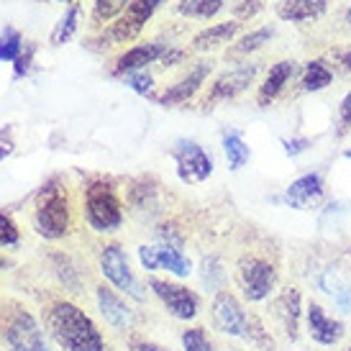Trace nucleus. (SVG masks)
<instances>
[{
  "mask_svg": "<svg viewBox=\"0 0 351 351\" xmlns=\"http://www.w3.org/2000/svg\"><path fill=\"white\" fill-rule=\"evenodd\" d=\"M264 10V0H239L234 5V16H236V21L241 23V21H246V19H254L256 13H262Z\"/></svg>",
  "mask_w": 351,
  "mask_h": 351,
  "instance_id": "34",
  "label": "nucleus"
},
{
  "mask_svg": "<svg viewBox=\"0 0 351 351\" xmlns=\"http://www.w3.org/2000/svg\"><path fill=\"white\" fill-rule=\"evenodd\" d=\"M95 300H98V308H100V313H103V318H106L113 328H121V331L131 328L134 311L128 308L126 300H123L121 295H116V290L100 285V287H95Z\"/></svg>",
  "mask_w": 351,
  "mask_h": 351,
  "instance_id": "18",
  "label": "nucleus"
},
{
  "mask_svg": "<svg viewBox=\"0 0 351 351\" xmlns=\"http://www.w3.org/2000/svg\"><path fill=\"white\" fill-rule=\"evenodd\" d=\"M54 262H57V274H59V280L64 282V287H72V290H77L80 287V272L72 267V262H69L67 256H62V254H57L54 256Z\"/></svg>",
  "mask_w": 351,
  "mask_h": 351,
  "instance_id": "32",
  "label": "nucleus"
},
{
  "mask_svg": "<svg viewBox=\"0 0 351 351\" xmlns=\"http://www.w3.org/2000/svg\"><path fill=\"white\" fill-rule=\"evenodd\" d=\"M180 341H182V349L185 351H213V343L208 339L205 328H200V326L185 328L182 336H180Z\"/></svg>",
  "mask_w": 351,
  "mask_h": 351,
  "instance_id": "29",
  "label": "nucleus"
},
{
  "mask_svg": "<svg viewBox=\"0 0 351 351\" xmlns=\"http://www.w3.org/2000/svg\"><path fill=\"white\" fill-rule=\"evenodd\" d=\"M210 315H213V326L221 333L231 336V339H246L249 333V315H246L241 300L228 290L215 293L213 305H210Z\"/></svg>",
  "mask_w": 351,
  "mask_h": 351,
  "instance_id": "10",
  "label": "nucleus"
},
{
  "mask_svg": "<svg viewBox=\"0 0 351 351\" xmlns=\"http://www.w3.org/2000/svg\"><path fill=\"white\" fill-rule=\"evenodd\" d=\"M343 23H349L351 26V5L346 8V13H343Z\"/></svg>",
  "mask_w": 351,
  "mask_h": 351,
  "instance_id": "42",
  "label": "nucleus"
},
{
  "mask_svg": "<svg viewBox=\"0 0 351 351\" xmlns=\"http://www.w3.org/2000/svg\"><path fill=\"white\" fill-rule=\"evenodd\" d=\"M172 156L177 162V175L187 185L205 182L208 177L213 175V159L193 138H180L175 149H172Z\"/></svg>",
  "mask_w": 351,
  "mask_h": 351,
  "instance_id": "9",
  "label": "nucleus"
},
{
  "mask_svg": "<svg viewBox=\"0 0 351 351\" xmlns=\"http://www.w3.org/2000/svg\"><path fill=\"white\" fill-rule=\"evenodd\" d=\"M138 262H141V267L147 269V272H156L159 269V259H156V246H138Z\"/></svg>",
  "mask_w": 351,
  "mask_h": 351,
  "instance_id": "35",
  "label": "nucleus"
},
{
  "mask_svg": "<svg viewBox=\"0 0 351 351\" xmlns=\"http://www.w3.org/2000/svg\"><path fill=\"white\" fill-rule=\"evenodd\" d=\"M210 69H213L210 62H197L185 77H180L175 85H169V88L156 98V103H159V106H180V103H187L197 90L203 88V82L208 80Z\"/></svg>",
  "mask_w": 351,
  "mask_h": 351,
  "instance_id": "15",
  "label": "nucleus"
},
{
  "mask_svg": "<svg viewBox=\"0 0 351 351\" xmlns=\"http://www.w3.org/2000/svg\"><path fill=\"white\" fill-rule=\"evenodd\" d=\"M223 152L226 159H228V169H234V172H239L249 162V156H252L244 136L239 131H226L223 134Z\"/></svg>",
  "mask_w": 351,
  "mask_h": 351,
  "instance_id": "23",
  "label": "nucleus"
},
{
  "mask_svg": "<svg viewBox=\"0 0 351 351\" xmlns=\"http://www.w3.org/2000/svg\"><path fill=\"white\" fill-rule=\"evenodd\" d=\"M331 0H280L274 5L277 19L285 23H308L326 16Z\"/></svg>",
  "mask_w": 351,
  "mask_h": 351,
  "instance_id": "19",
  "label": "nucleus"
},
{
  "mask_svg": "<svg viewBox=\"0 0 351 351\" xmlns=\"http://www.w3.org/2000/svg\"><path fill=\"white\" fill-rule=\"evenodd\" d=\"M10 152H13V144H10V141H3V138H0V162H3V159H5V156L10 154Z\"/></svg>",
  "mask_w": 351,
  "mask_h": 351,
  "instance_id": "41",
  "label": "nucleus"
},
{
  "mask_svg": "<svg viewBox=\"0 0 351 351\" xmlns=\"http://www.w3.org/2000/svg\"><path fill=\"white\" fill-rule=\"evenodd\" d=\"M134 351H165L159 343H154V341H144V339H136L134 341Z\"/></svg>",
  "mask_w": 351,
  "mask_h": 351,
  "instance_id": "40",
  "label": "nucleus"
},
{
  "mask_svg": "<svg viewBox=\"0 0 351 351\" xmlns=\"http://www.w3.org/2000/svg\"><path fill=\"white\" fill-rule=\"evenodd\" d=\"M305 323H308L311 339L315 343H321V346H333V343H339L346 336V326L339 318H331L318 302L313 300L305 308Z\"/></svg>",
  "mask_w": 351,
  "mask_h": 351,
  "instance_id": "13",
  "label": "nucleus"
},
{
  "mask_svg": "<svg viewBox=\"0 0 351 351\" xmlns=\"http://www.w3.org/2000/svg\"><path fill=\"white\" fill-rule=\"evenodd\" d=\"M21 241V231L8 213H0V246H16Z\"/></svg>",
  "mask_w": 351,
  "mask_h": 351,
  "instance_id": "33",
  "label": "nucleus"
},
{
  "mask_svg": "<svg viewBox=\"0 0 351 351\" xmlns=\"http://www.w3.org/2000/svg\"><path fill=\"white\" fill-rule=\"evenodd\" d=\"M154 246H156V259H159V269H167V272L175 274V277H190L193 262L182 254V249L165 246V244H154Z\"/></svg>",
  "mask_w": 351,
  "mask_h": 351,
  "instance_id": "22",
  "label": "nucleus"
},
{
  "mask_svg": "<svg viewBox=\"0 0 351 351\" xmlns=\"http://www.w3.org/2000/svg\"><path fill=\"white\" fill-rule=\"evenodd\" d=\"M85 221L98 234H113L123 226V205L116 187L106 180L90 182L85 190Z\"/></svg>",
  "mask_w": 351,
  "mask_h": 351,
  "instance_id": "3",
  "label": "nucleus"
},
{
  "mask_svg": "<svg viewBox=\"0 0 351 351\" xmlns=\"http://www.w3.org/2000/svg\"><path fill=\"white\" fill-rule=\"evenodd\" d=\"M100 272L108 282L113 285L116 290H121L123 295L134 298V300H144V293H141V285H138L136 274L128 264V256L123 252V246L118 244H108L103 246L100 252Z\"/></svg>",
  "mask_w": 351,
  "mask_h": 351,
  "instance_id": "7",
  "label": "nucleus"
},
{
  "mask_svg": "<svg viewBox=\"0 0 351 351\" xmlns=\"http://www.w3.org/2000/svg\"><path fill=\"white\" fill-rule=\"evenodd\" d=\"M34 228L36 234L57 241L64 239L72 228V208L69 197L62 187H44L39 193V203L34 210Z\"/></svg>",
  "mask_w": 351,
  "mask_h": 351,
  "instance_id": "4",
  "label": "nucleus"
},
{
  "mask_svg": "<svg viewBox=\"0 0 351 351\" xmlns=\"http://www.w3.org/2000/svg\"><path fill=\"white\" fill-rule=\"evenodd\" d=\"M128 88L138 93V95H144V98H154V77L149 75L147 69H138V72H128L126 77H123Z\"/></svg>",
  "mask_w": 351,
  "mask_h": 351,
  "instance_id": "30",
  "label": "nucleus"
},
{
  "mask_svg": "<svg viewBox=\"0 0 351 351\" xmlns=\"http://www.w3.org/2000/svg\"><path fill=\"white\" fill-rule=\"evenodd\" d=\"M239 285L249 302H262L277 287V269L262 256H244L239 262Z\"/></svg>",
  "mask_w": 351,
  "mask_h": 351,
  "instance_id": "6",
  "label": "nucleus"
},
{
  "mask_svg": "<svg viewBox=\"0 0 351 351\" xmlns=\"http://www.w3.org/2000/svg\"><path fill=\"white\" fill-rule=\"evenodd\" d=\"M3 267H5V259H3V256H0V269H3Z\"/></svg>",
  "mask_w": 351,
  "mask_h": 351,
  "instance_id": "44",
  "label": "nucleus"
},
{
  "mask_svg": "<svg viewBox=\"0 0 351 351\" xmlns=\"http://www.w3.org/2000/svg\"><path fill=\"white\" fill-rule=\"evenodd\" d=\"M169 49V44H162V41H147V44H136L126 49L121 57L116 59L113 64V75L116 77H126L128 72H138V69H147L149 64H156L162 54Z\"/></svg>",
  "mask_w": 351,
  "mask_h": 351,
  "instance_id": "14",
  "label": "nucleus"
},
{
  "mask_svg": "<svg viewBox=\"0 0 351 351\" xmlns=\"http://www.w3.org/2000/svg\"><path fill=\"white\" fill-rule=\"evenodd\" d=\"M351 128V93H346L339 106V136H343Z\"/></svg>",
  "mask_w": 351,
  "mask_h": 351,
  "instance_id": "36",
  "label": "nucleus"
},
{
  "mask_svg": "<svg viewBox=\"0 0 351 351\" xmlns=\"http://www.w3.org/2000/svg\"><path fill=\"white\" fill-rule=\"evenodd\" d=\"M272 308H274V318L280 321L285 336H287L290 341H295V339H298V333H300V318L305 315V313H302L300 290H295V287L282 290L280 298L272 302Z\"/></svg>",
  "mask_w": 351,
  "mask_h": 351,
  "instance_id": "16",
  "label": "nucleus"
},
{
  "mask_svg": "<svg viewBox=\"0 0 351 351\" xmlns=\"http://www.w3.org/2000/svg\"><path fill=\"white\" fill-rule=\"evenodd\" d=\"M346 351H351V346H349V349H346Z\"/></svg>",
  "mask_w": 351,
  "mask_h": 351,
  "instance_id": "45",
  "label": "nucleus"
},
{
  "mask_svg": "<svg viewBox=\"0 0 351 351\" xmlns=\"http://www.w3.org/2000/svg\"><path fill=\"white\" fill-rule=\"evenodd\" d=\"M44 321H47L51 339L59 343L62 351H108V343L100 333L98 323L75 302H49Z\"/></svg>",
  "mask_w": 351,
  "mask_h": 351,
  "instance_id": "1",
  "label": "nucleus"
},
{
  "mask_svg": "<svg viewBox=\"0 0 351 351\" xmlns=\"http://www.w3.org/2000/svg\"><path fill=\"white\" fill-rule=\"evenodd\" d=\"M239 31H241V23L236 19L223 21V23H213V26L197 31L195 36H193V49L195 51L218 49V47H223V44H231Z\"/></svg>",
  "mask_w": 351,
  "mask_h": 351,
  "instance_id": "20",
  "label": "nucleus"
},
{
  "mask_svg": "<svg viewBox=\"0 0 351 351\" xmlns=\"http://www.w3.org/2000/svg\"><path fill=\"white\" fill-rule=\"evenodd\" d=\"M149 290L159 298V302L167 308V313L177 321H193L200 311V298L193 290H187L185 285L149 277Z\"/></svg>",
  "mask_w": 351,
  "mask_h": 351,
  "instance_id": "8",
  "label": "nucleus"
},
{
  "mask_svg": "<svg viewBox=\"0 0 351 351\" xmlns=\"http://www.w3.org/2000/svg\"><path fill=\"white\" fill-rule=\"evenodd\" d=\"M182 59H185V49H175V47H169L156 64H162V67H175V64H180Z\"/></svg>",
  "mask_w": 351,
  "mask_h": 351,
  "instance_id": "39",
  "label": "nucleus"
},
{
  "mask_svg": "<svg viewBox=\"0 0 351 351\" xmlns=\"http://www.w3.org/2000/svg\"><path fill=\"white\" fill-rule=\"evenodd\" d=\"M328 62L331 69H336L341 77L351 80V47H336L328 51Z\"/></svg>",
  "mask_w": 351,
  "mask_h": 351,
  "instance_id": "31",
  "label": "nucleus"
},
{
  "mask_svg": "<svg viewBox=\"0 0 351 351\" xmlns=\"http://www.w3.org/2000/svg\"><path fill=\"white\" fill-rule=\"evenodd\" d=\"M128 5H131V0H95V3H93V23H95V26L110 23V21L118 19Z\"/></svg>",
  "mask_w": 351,
  "mask_h": 351,
  "instance_id": "27",
  "label": "nucleus"
},
{
  "mask_svg": "<svg viewBox=\"0 0 351 351\" xmlns=\"http://www.w3.org/2000/svg\"><path fill=\"white\" fill-rule=\"evenodd\" d=\"M77 19H80V5L72 3L67 8V13L62 16V21L57 23V29L51 31V44L54 47H62V44H67L72 39V34L77 31Z\"/></svg>",
  "mask_w": 351,
  "mask_h": 351,
  "instance_id": "26",
  "label": "nucleus"
},
{
  "mask_svg": "<svg viewBox=\"0 0 351 351\" xmlns=\"http://www.w3.org/2000/svg\"><path fill=\"white\" fill-rule=\"evenodd\" d=\"M333 82V69L328 67L326 59H311L305 62L300 75V90L302 93H321Z\"/></svg>",
  "mask_w": 351,
  "mask_h": 351,
  "instance_id": "21",
  "label": "nucleus"
},
{
  "mask_svg": "<svg viewBox=\"0 0 351 351\" xmlns=\"http://www.w3.org/2000/svg\"><path fill=\"white\" fill-rule=\"evenodd\" d=\"M165 0H131L121 16L116 19V23H110L103 34V41H108L106 47H113V44H128L134 41L144 31L147 21L154 16V10L162 5Z\"/></svg>",
  "mask_w": 351,
  "mask_h": 351,
  "instance_id": "5",
  "label": "nucleus"
},
{
  "mask_svg": "<svg viewBox=\"0 0 351 351\" xmlns=\"http://www.w3.org/2000/svg\"><path fill=\"white\" fill-rule=\"evenodd\" d=\"M282 147L287 156H300L302 152H308L311 147V138H282Z\"/></svg>",
  "mask_w": 351,
  "mask_h": 351,
  "instance_id": "38",
  "label": "nucleus"
},
{
  "mask_svg": "<svg viewBox=\"0 0 351 351\" xmlns=\"http://www.w3.org/2000/svg\"><path fill=\"white\" fill-rule=\"evenodd\" d=\"M343 156H346V159H351V149H346V152H343Z\"/></svg>",
  "mask_w": 351,
  "mask_h": 351,
  "instance_id": "43",
  "label": "nucleus"
},
{
  "mask_svg": "<svg viewBox=\"0 0 351 351\" xmlns=\"http://www.w3.org/2000/svg\"><path fill=\"white\" fill-rule=\"evenodd\" d=\"M0 343L8 351H49L41 323L19 302H5L0 308Z\"/></svg>",
  "mask_w": 351,
  "mask_h": 351,
  "instance_id": "2",
  "label": "nucleus"
},
{
  "mask_svg": "<svg viewBox=\"0 0 351 351\" xmlns=\"http://www.w3.org/2000/svg\"><path fill=\"white\" fill-rule=\"evenodd\" d=\"M23 36H21L16 29H3L0 34V62H16L21 57V51H23Z\"/></svg>",
  "mask_w": 351,
  "mask_h": 351,
  "instance_id": "28",
  "label": "nucleus"
},
{
  "mask_svg": "<svg viewBox=\"0 0 351 351\" xmlns=\"http://www.w3.org/2000/svg\"><path fill=\"white\" fill-rule=\"evenodd\" d=\"M274 36V29L272 26H262V29H254L249 34H244L241 39L236 41L234 47H231V57H246V54H252V51H259L264 44H269V39Z\"/></svg>",
  "mask_w": 351,
  "mask_h": 351,
  "instance_id": "25",
  "label": "nucleus"
},
{
  "mask_svg": "<svg viewBox=\"0 0 351 351\" xmlns=\"http://www.w3.org/2000/svg\"><path fill=\"white\" fill-rule=\"evenodd\" d=\"M323 197H326V182L318 172H308V175L298 177L285 190V203L295 210H313L323 203Z\"/></svg>",
  "mask_w": 351,
  "mask_h": 351,
  "instance_id": "12",
  "label": "nucleus"
},
{
  "mask_svg": "<svg viewBox=\"0 0 351 351\" xmlns=\"http://www.w3.org/2000/svg\"><path fill=\"white\" fill-rule=\"evenodd\" d=\"M228 0H180L177 3V13L187 16V19H200L208 21L213 19L215 13H221L226 8Z\"/></svg>",
  "mask_w": 351,
  "mask_h": 351,
  "instance_id": "24",
  "label": "nucleus"
},
{
  "mask_svg": "<svg viewBox=\"0 0 351 351\" xmlns=\"http://www.w3.org/2000/svg\"><path fill=\"white\" fill-rule=\"evenodd\" d=\"M256 72H259V64H254V62L239 64V67H234V69H226L223 75H218V77L213 80V85H210L208 95H205V106H208V103H221V100H231V98H236V95H241V93L254 82Z\"/></svg>",
  "mask_w": 351,
  "mask_h": 351,
  "instance_id": "11",
  "label": "nucleus"
},
{
  "mask_svg": "<svg viewBox=\"0 0 351 351\" xmlns=\"http://www.w3.org/2000/svg\"><path fill=\"white\" fill-rule=\"evenodd\" d=\"M295 62L293 59H280V62H274L269 72H267V77L264 82L259 85L256 90V106L259 108H269L274 100L282 95V90L287 88V82L293 80L295 75Z\"/></svg>",
  "mask_w": 351,
  "mask_h": 351,
  "instance_id": "17",
  "label": "nucleus"
},
{
  "mask_svg": "<svg viewBox=\"0 0 351 351\" xmlns=\"http://www.w3.org/2000/svg\"><path fill=\"white\" fill-rule=\"evenodd\" d=\"M34 51H36V47H34V44H26V47H23L21 57L16 59V77H23V75H29L31 57H34Z\"/></svg>",
  "mask_w": 351,
  "mask_h": 351,
  "instance_id": "37",
  "label": "nucleus"
}]
</instances>
